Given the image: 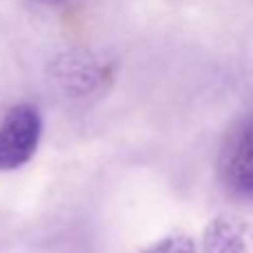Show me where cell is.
<instances>
[{
	"label": "cell",
	"instance_id": "1",
	"mask_svg": "<svg viewBox=\"0 0 253 253\" xmlns=\"http://www.w3.org/2000/svg\"><path fill=\"white\" fill-rule=\"evenodd\" d=\"M220 180L231 196L253 202V116L229 131L218 160Z\"/></svg>",
	"mask_w": 253,
	"mask_h": 253
},
{
	"label": "cell",
	"instance_id": "4",
	"mask_svg": "<svg viewBox=\"0 0 253 253\" xmlns=\"http://www.w3.org/2000/svg\"><path fill=\"white\" fill-rule=\"evenodd\" d=\"M142 253H196V245L184 233H171L147 247Z\"/></svg>",
	"mask_w": 253,
	"mask_h": 253
},
{
	"label": "cell",
	"instance_id": "2",
	"mask_svg": "<svg viewBox=\"0 0 253 253\" xmlns=\"http://www.w3.org/2000/svg\"><path fill=\"white\" fill-rule=\"evenodd\" d=\"M42 120L34 105H16L0 123V171L20 169L34 158L40 142Z\"/></svg>",
	"mask_w": 253,
	"mask_h": 253
},
{
	"label": "cell",
	"instance_id": "3",
	"mask_svg": "<svg viewBox=\"0 0 253 253\" xmlns=\"http://www.w3.org/2000/svg\"><path fill=\"white\" fill-rule=\"evenodd\" d=\"M207 253H253V224L233 215H220L205 229Z\"/></svg>",
	"mask_w": 253,
	"mask_h": 253
},
{
	"label": "cell",
	"instance_id": "5",
	"mask_svg": "<svg viewBox=\"0 0 253 253\" xmlns=\"http://www.w3.org/2000/svg\"><path fill=\"white\" fill-rule=\"evenodd\" d=\"M36 2H40V4H49V7H56V4H62V2H67V0H36Z\"/></svg>",
	"mask_w": 253,
	"mask_h": 253
}]
</instances>
